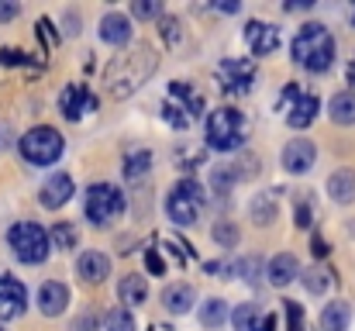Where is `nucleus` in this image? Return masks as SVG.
Segmentation results:
<instances>
[{
	"label": "nucleus",
	"instance_id": "2",
	"mask_svg": "<svg viewBox=\"0 0 355 331\" xmlns=\"http://www.w3.org/2000/svg\"><path fill=\"white\" fill-rule=\"evenodd\" d=\"M155 69V56L152 49H138L135 56H121L111 62L107 69V83H111V94L114 97H128L131 90H138Z\"/></svg>",
	"mask_w": 355,
	"mask_h": 331
},
{
	"label": "nucleus",
	"instance_id": "8",
	"mask_svg": "<svg viewBox=\"0 0 355 331\" xmlns=\"http://www.w3.org/2000/svg\"><path fill=\"white\" fill-rule=\"evenodd\" d=\"M28 307V290L14 280L0 273V318H17Z\"/></svg>",
	"mask_w": 355,
	"mask_h": 331
},
{
	"label": "nucleus",
	"instance_id": "28",
	"mask_svg": "<svg viewBox=\"0 0 355 331\" xmlns=\"http://www.w3.org/2000/svg\"><path fill=\"white\" fill-rule=\"evenodd\" d=\"M104 328L107 331H135V318H131L128 307H118V311H111V314L104 318Z\"/></svg>",
	"mask_w": 355,
	"mask_h": 331
},
{
	"label": "nucleus",
	"instance_id": "22",
	"mask_svg": "<svg viewBox=\"0 0 355 331\" xmlns=\"http://www.w3.org/2000/svg\"><path fill=\"white\" fill-rule=\"evenodd\" d=\"M328 114H331V121L335 124H355V94L352 90H342V94H335L331 97V104H328Z\"/></svg>",
	"mask_w": 355,
	"mask_h": 331
},
{
	"label": "nucleus",
	"instance_id": "30",
	"mask_svg": "<svg viewBox=\"0 0 355 331\" xmlns=\"http://www.w3.org/2000/svg\"><path fill=\"white\" fill-rule=\"evenodd\" d=\"M272 218H276V204L266 201V197H259V201L252 204V221H255V224H272Z\"/></svg>",
	"mask_w": 355,
	"mask_h": 331
},
{
	"label": "nucleus",
	"instance_id": "38",
	"mask_svg": "<svg viewBox=\"0 0 355 331\" xmlns=\"http://www.w3.org/2000/svg\"><path fill=\"white\" fill-rule=\"evenodd\" d=\"M17 3L14 0H0V21H10V17H17Z\"/></svg>",
	"mask_w": 355,
	"mask_h": 331
},
{
	"label": "nucleus",
	"instance_id": "11",
	"mask_svg": "<svg viewBox=\"0 0 355 331\" xmlns=\"http://www.w3.org/2000/svg\"><path fill=\"white\" fill-rule=\"evenodd\" d=\"M66 304H69V290L62 283H55V280L42 283V290H38V311L45 318H59L66 311Z\"/></svg>",
	"mask_w": 355,
	"mask_h": 331
},
{
	"label": "nucleus",
	"instance_id": "3",
	"mask_svg": "<svg viewBox=\"0 0 355 331\" xmlns=\"http://www.w3.org/2000/svg\"><path fill=\"white\" fill-rule=\"evenodd\" d=\"M7 241H10L14 255H17L21 262H28V266L45 262V259H49V248H52L45 228H38L35 221H17V224L7 231Z\"/></svg>",
	"mask_w": 355,
	"mask_h": 331
},
{
	"label": "nucleus",
	"instance_id": "32",
	"mask_svg": "<svg viewBox=\"0 0 355 331\" xmlns=\"http://www.w3.org/2000/svg\"><path fill=\"white\" fill-rule=\"evenodd\" d=\"M131 14L135 17H162V3L159 0H135L131 3Z\"/></svg>",
	"mask_w": 355,
	"mask_h": 331
},
{
	"label": "nucleus",
	"instance_id": "19",
	"mask_svg": "<svg viewBox=\"0 0 355 331\" xmlns=\"http://www.w3.org/2000/svg\"><path fill=\"white\" fill-rule=\"evenodd\" d=\"M193 300H197V294H193V287H187V283H173V287H166V294H162V304H166L169 314H187V311L193 307Z\"/></svg>",
	"mask_w": 355,
	"mask_h": 331
},
{
	"label": "nucleus",
	"instance_id": "29",
	"mask_svg": "<svg viewBox=\"0 0 355 331\" xmlns=\"http://www.w3.org/2000/svg\"><path fill=\"white\" fill-rule=\"evenodd\" d=\"M211 238H214L218 245H225V248H235L238 245V228L232 224V221H218L214 231H211Z\"/></svg>",
	"mask_w": 355,
	"mask_h": 331
},
{
	"label": "nucleus",
	"instance_id": "12",
	"mask_svg": "<svg viewBox=\"0 0 355 331\" xmlns=\"http://www.w3.org/2000/svg\"><path fill=\"white\" fill-rule=\"evenodd\" d=\"M218 73H221V83H225L228 90H248L252 80H255V69H252V62H245V59H225Z\"/></svg>",
	"mask_w": 355,
	"mask_h": 331
},
{
	"label": "nucleus",
	"instance_id": "26",
	"mask_svg": "<svg viewBox=\"0 0 355 331\" xmlns=\"http://www.w3.org/2000/svg\"><path fill=\"white\" fill-rule=\"evenodd\" d=\"M225 318H228V304H225V300H207L204 311H200V321H204L207 328H221Z\"/></svg>",
	"mask_w": 355,
	"mask_h": 331
},
{
	"label": "nucleus",
	"instance_id": "13",
	"mask_svg": "<svg viewBox=\"0 0 355 331\" xmlns=\"http://www.w3.org/2000/svg\"><path fill=\"white\" fill-rule=\"evenodd\" d=\"M69 197H73V180L66 176V173H55V176H49V183L42 187V207H49V211H55V207H62V204H69Z\"/></svg>",
	"mask_w": 355,
	"mask_h": 331
},
{
	"label": "nucleus",
	"instance_id": "9",
	"mask_svg": "<svg viewBox=\"0 0 355 331\" xmlns=\"http://www.w3.org/2000/svg\"><path fill=\"white\" fill-rule=\"evenodd\" d=\"M314 159H318V148H314V142H307V138H293V142L283 148V166H286V173H307V169L314 166Z\"/></svg>",
	"mask_w": 355,
	"mask_h": 331
},
{
	"label": "nucleus",
	"instance_id": "23",
	"mask_svg": "<svg viewBox=\"0 0 355 331\" xmlns=\"http://www.w3.org/2000/svg\"><path fill=\"white\" fill-rule=\"evenodd\" d=\"M318 108H321V104H318V97H311V94H307V97H297V104H293L290 114H286L290 128H307V124L318 117Z\"/></svg>",
	"mask_w": 355,
	"mask_h": 331
},
{
	"label": "nucleus",
	"instance_id": "42",
	"mask_svg": "<svg viewBox=\"0 0 355 331\" xmlns=\"http://www.w3.org/2000/svg\"><path fill=\"white\" fill-rule=\"evenodd\" d=\"M349 80L355 83V59H352V66H349Z\"/></svg>",
	"mask_w": 355,
	"mask_h": 331
},
{
	"label": "nucleus",
	"instance_id": "43",
	"mask_svg": "<svg viewBox=\"0 0 355 331\" xmlns=\"http://www.w3.org/2000/svg\"><path fill=\"white\" fill-rule=\"evenodd\" d=\"M352 24H355V10H352Z\"/></svg>",
	"mask_w": 355,
	"mask_h": 331
},
{
	"label": "nucleus",
	"instance_id": "40",
	"mask_svg": "<svg viewBox=\"0 0 355 331\" xmlns=\"http://www.w3.org/2000/svg\"><path fill=\"white\" fill-rule=\"evenodd\" d=\"M307 7H314V0H290L286 3V10H307Z\"/></svg>",
	"mask_w": 355,
	"mask_h": 331
},
{
	"label": "nucleus",
	"instance_id": "41",
	"mask_svg": "<svg viewBox=\"0 0 355 331\" xmlns=\"http://www.w3.org/2000/svg\"><path fill=\"white\" fill-rule=\"evenodd\" d=\"M314 252H318V255H324V252H328V245H324L321 238H314Z\"/></svg>",
	"mask_w": 355,
	"mask_h": 331
},
{
	"label": "nucleus",
	"instance_id": "36",
	"mask_svg": "<svg viewBox=\"0 0 355 331\" xmlns=\"http://www.w3.org/2000/svg\"><path fill=\"white\" fill-rule=\"evenodd\" d=\"M145 266H148V273H155V276H162V269H166V262H162L159 252H148V255H145Z\"/></svg>",
	"mask_w": 355,
	"mask_h": 331
},
{
	"label": "nucleus",
	"instance_id": "33",
	"mask_svg": "<svg viewBox=\"0 0 355 331\" xmlns=\"http://www.w3.org/2000/svg\"><path fill=\"white\" fill-rule=\"evenodd\" d=\"M232 183H235V173H232V169H214V190H218V194H225Z\"/></svg>",
	"mask_w": 355,
	"mask_h": 331
},
{
	"label": "nucleus",
	"instance_id": "25",
	"mask_svg": "<svg viewBox=\"0 0 355 331\" xmlns=\"http://www.w3.org/2000/svg\"><path fill=\"white\" fill-rule=\"evenodd\" d=\"M148 169H152V152H145V148H138L135 155L124 159V176L131 183H138L141 176H148Z\"/></svg>",
	"mask_w": 355,
	"mask_h": 331
},
{
	"label": "nucleus",
	"instance_id": "7",
	"mask_svg": "<svg viewBox=\"0 0 355 331\" xmlns=\"http://www.w3.org/2000/svg\"><path fill=\"white\" fill-rule=\"evenodd\" d=\"M87 218L94 224H111L124 214V194H121L114 183H94L87 190V204H83Z\"/></svg>",
	"mask_w": 355,
	"mask_h": 331
},
{
	"label": "nucleus",
	"instance_id": "37",
	"mask_svg": "<svg viewBox=\"0 0 355 331\" xmlns=\"http://www.w3.org/2000/svg\"><path fill=\"white\" fill-rule=\"evenodd\" d=\"M73 331H97V318H94V314H80V318L73 321Z\"/></svg>",
	"mask_w": 355,
	"mask_h": 331
},
{
	"label": "nucleus",
	"instance_id": "6",
	"mask_svg": "<svg viewBox=\"0 0 355 331\" xmlns=\"http://www.w3.org/2000/svg\"><path fill=\"white\" fill-rule=\"evenodd\" d=\"M62 155V135L55 128H31L24 138H21V159L31 162V166H52L55 159Z\"/></svg>",
	"mask_w": 355,
	"mask_h": 331
},
{
	"label": "nucleus",
	"instance_id": "27",
	"mask_svg": "<svg viewBox=\"0 0 355 331\" xmlns=\"http://www.w3.org/2000/svg\"><path fill=\"white\" fill-rule=\"evenodd\" d=\"M49 241H52L55 248H76L80 235H76V228H73V224H55V228L49 231Z\"/></svg>",
	"mask_w": 355,
	"mask_h": 331
},
{
	"label": "nucleus",
	"instance_id": "15",
	"mask_svg": "<svg viewBox=\"0 0 355 331\" xmlns=\"http://www.w3.org/2000/svg\"><path fill=\"white\" fill-rule=\"evenodd\" d=\"M297 273H300V266H297V255H290V252L272 255L269 266H266V276H269L272 287H286V283H293Z\"/></svg>",
	"mask_w": 355,
	"mask_h": 331
},
{
	"label": "nucleus",
	"instance_id": "31",
	"mask_svg": "<svg viewBox=\"0 0 355 331\" xmlns=\"http://www.w3.org/2000/svg\"><path fill=\"white\" fill-rule=\"evenodd\" d=\"M304 287H307L311 294H324V290H328V273L318 269V266L307 269V273H304Z\"/></svg>",
	"mask_w": 355,
	"mask_h": 331
},
{
	"label": "nucleus",
	"instance_id": "39",
	"mask_svg": "<svg viewBox=\"0 0 355 331\" xmlns=\"http://www.w3.org/2000/svg\"><path fill=\"white\" fill-rule=\"evenodd\" d=\"M0 62H3V66H14V62H24V52H14V49H3V52H0Z\"/></svg>",
	"mask_w": 355,
	"mask_h": 331
},
{
	"label": "nucleus",
	"instance_id": "35",
	"mask_svg": "<svg viewBox=\"0 0 355 331\" xmlns=\"http://www.w3.org/2000/svg\"><path fill=\"white\" fill-rule=\"evenodd\" d=\"M162 35H166V42H180V21L176 17H162Z\"/></svg>",
	"mask_w": 355,
	"mask_h": 331
},
{
	"label": "nucleus",
	"instance_id": "4",
	"mask_svg": "<svg viewBox=\"0 0 355 331\" xmlns=\"http://www.w3.org/2000/svg\"><path fill=\"white\" fill-rule=\"evenodd\" d=\"M245 138V117L235 108H218L207 117V145L218 152H235Z\"/></svg>",
	"mask_w": 355,
	"mask_h": 331
},
{
	"label": "nucleus",
	"instance_id": "5",
	"mask_svg": "<svg viewBox=\"0 0 355 331\" xmlns=\"http://www.w3.org/2000/svg\"><path fill=\"white\" fill-rule=\"evenodd\" d=\"M200 211H204V190H200V183L183 180V183H176V187L169 190V197H166V214H169L173 224L187 228V224H193V221L200 218Z\"/></svg>",
	"mask_w": 355,
	"mask_h": 331
},
{
	"label": "nucleus",
	"instance_id": "17",
	"mask_svg": "<svg viewBox=\"0 0 355 331\" xmlns=\"http://www.w3.org/2000/svg\"><path fill=\"white\" fill-rule=\"evenodd\" d=\"M232 321H235L238 331H272V314H266L255 304H241Z\"/></svg>",
	"mask_w": 355,
	"mask_h": 331
},
{
	"label": "nucleus",
	"instance_id": "24",
	"mask_svg": "<svg viewBox=\"0 0 355 331\" xmlns=\"http://www.w3.org/2000/svg\"><path fill=\"white\" fill-rule=\"evenodd\" d=\"M118 297H121V304H131V307H135V304H141V300L148 297V287H145L141 276L131 273V276H124L118 283Z\"/></svg>",
	"mask_w": 355,
	"mask_h": 331
},
{
	"label": "nucleus",
	"instance_id": "1",
	"mask_svg": "<svg viewBox=\"0 0 355 331\" xmlns=\"http://www.w3.org/2000/svg\"><path fill=\"white\" fill-rule=\"evenodd\" d=\"M293 59L304 69H311V73H324L335 62V38H331V31L324 24H318V21L304 24L297 31V38H293Z\"/></svg>",
	"mask_w": 355,
	"mask_h": 331
},
{
	"label": "nucleus",
	"instance_id": "16",
	"mask_svg": "<svg viewBox=\"0 0 355 331\" xmlns=\"http://www.w3.org/2000/svg\"><path fill=\"white\" fill-rule=\"evenodd\" d=\"M76 269H80L83 283H104L107 273H111V259L104 252H83L80 262H76Z\"/></svg>",
	"mask_w": 355,
	"mask_h": 331
},
{
	"label": "nucleus",
	"instance_id": "18",
	"mask_svg": "<svg viewBox=\"0 0 355 331\" xmlns=\"http://www.w3.org/2000/svg\"><path fill=\"white\" fill-rule=\"evenodd\" d=\"M101 42H107V45L131 42V21L124 14H104L101 17Z\"/></svg>",
	"mask_w": 355,
	"mask_h": 331
},
{
	"label": "nucleus",
	"instance_id": "14",
	"mask_svg": "<svg viewBox=\"0 0 355 331\" xmlns=\"http://www.w3.org/2000/svg\"><path fill=\"white\" fill-rule=\"evenodd\" d=\"M59 108H62V114H66L69 121H76L83 110H94V108H97V101L87 94V87H83V83H76V87H66V90H62V97H59Z\"/></svg>",
	"mask_w": 355,
	"mask_h": 331
},
{
	"label": "nucleus",
	"instance_id": "21",
	"mask_svg": "<svg viewBox=\"0 0 355 331\" xmlns=\"http://www.w3.org/2000/svg\"><path fill=\"white\" fill-rule=\"evenodd\" d=\"M328 194H331L335 204H352L355 201V173L352 169H338V173H331V180H328Z\"/></svg>",
	"mask_w": 355,
	"mask_h": 331
},
{
	"label": "nucleus",
	"instance_id": "10",
	"mask_svg": "<svg viewBox=\"0 0 355 331\" xmlns=\"http://www.w3.org/2000/svg\"><path fill=\"white\" fill-rule=\"evenodd\" d=\"M245 38H248V49H252L255 56H272L276 45H279V31H276L272 24H262V21H248Z\"/></svg>",
	"mask_w": 355,
	"mask_h": 331
},
{
	"label": "nucleus",
	"instance_id": "34",
	"mask_svg": "<svg viewBox=\"0 0 355 331\" xmlns=\"http://www.w3.org/2000/svg\"><path fill=\"white\" fill-rule=\"evenodd\" d=\"M293 218H297V228H311V221H314V214H311V204H307V201H300V204L293 207Z\"/></svg>",
	"mask_w": 355,
	"mask_h": 331
},
{
	"label": "nucleus",
	"instance_id": "20",
	"mask_svg": "<svg viewBox=\"0 0 355 331\" xmlns=\"http://www.w3.org/2000/svg\"><path fill=\"white\" fill-rule=\"evenodd\" d=\"M349 321H352V304H345V300L324 304V311H321V328L324 331H345Z\"/></svg>",
	"mask_w": 355,
	"mask_h": 331
}]
</instances>
